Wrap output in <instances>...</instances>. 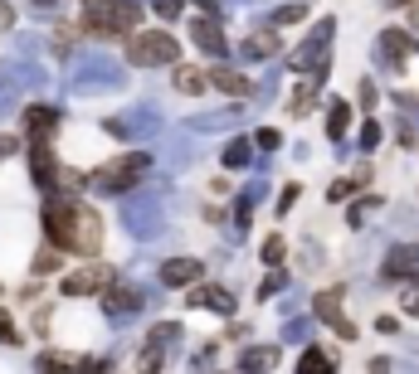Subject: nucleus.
I'll return each instance as SVG.
<instances>
[{
    "mask_svg": "<svg viewBox=\"0 0 419 374\" xmlns=\"http://www.w3.org/2000/svg\"><path fill=\"white\" fill-rule=\"evenodd\" d=\"M44 229H49V243L64 253H98L103 243V219L78 199H49Z\"/></svg>",
    "mask_w": 419,
    "mask_h": 374,
    "instance_id": "1",
    "label": "nucleus"
},
{
    "mask_svg": "<svg viewBox=\"0 0 419 374\" xmlns=\"http://www.w3.org/2000/svg\"><path fill=\"white\" fill-rule=\"evenodd\" d=\"M142 10L132 0H83V29L88 34H132Z\"/></svg>",
    "mask_w": 419,
    "mask_h": 374,
    "instance_id": "2",
    "label": "nucleus"
},
{
    "mask_svg": "<svg viewBox=\"0 0 419 374\" xmlns=\"http://www.w3.org/2000/svg\"><path fill=\"white\" fill-rule=\"evenodd\" d=\"M181 54V44L171 39V34H161V29H151V34H127V59L137 64V69H146V64H171Z\"/></svg>",
    "mask_w": 419,
    "mask_h": 374,
    "instance_id": "3",
    "label": "nucleus"
},
{
    "mask_svg": "<svg viewBox=\"0 0 419 374\" xmlns=\"http://www.w3.org/2000/svg\"><path fill=\"white\" fill-rule=\"evenodd\" d=\"M146 166H151V161H146L142 151H127V156H117L112 166H103L93 180H98L103 189H132L142 175H146Z\"/></svg>",
    "mask_w": 419,
    "mask_h": 374,
    "instance_id": "4",
    "label": "nucleus"
},
{
    "mask_svg": "<svg viewBox=\"0 0 419 374\" xmlns=\"http://www.w3.org/2000/svg\"><path fill=\"white\" fill-rule=\"evenodd\" d=\"M107 282H112V273H107V268H88V273L64 278V292H69V296H83V292H98V287H107Z\"/></svg>",
    "mask_w": 419,
    "mask_h": 374,
    "instance_id": "5",
    "label": "nucleus"
},
{
    "mask_svg": "<svg viewBox=\"0 0 419 374\" xmlns=\"http://www.w3.org/2000/svg\"><path fill=\"white\" fill-rule=\"evenodd\" d=\"M161 278L171 282V287H191V282H200V263H195V258H171V263L161 268Z\"/></svg>",
    "mask_w": 419,
    "mask_h": 374,
    "instance_id": "6",
    "label": "nucleus"
},
{
    "mask_svg": "<svg viewBox=\"0 0 419 374\" xmlns=\"http://www.w3.org/2000/svg\"><path fill=\"white\" fill-rule=\"evenodd\" d=\"M214 88H224V93H234V97H244L249 93V78H239V73H229V69H214V78H210Z\"/></svg>",
    "mask_w": 419,
    "mask_h": 374,
    "instance_id": "7",
    "label": "nucleus"
},
{
    "mask_svg": "<svg viewBox=\"0 0 419 374\" xmlns=\"http://www.w3.org/2000/svg\"><path fill=\"white\" fill-rule=\"evenodd\" d=\"M191 301H195V306H210V311H229V306H234V301H229V296H224L219 287H200V292H195Z\"/></svg>",
    "mask_w": 419,
    "mask_h": 374,
    "instance_id": "8",
    "label": "nucleus"
},
{
    "mask_svg": "<svg viewBox=\"0 0 419 374\" xmlns=\"http://www.w3.org/2000/svg\"><path fill=\"white\" fill-rule=\"evenodd\" d=\"M25 122H29V131H34V136H49V131H54V112H49V107H29V112H25Z\"/></svg>",
    "mask_w": 419,
    "mask_h": 374,
    "instance_id": "9",
    "label": "nucleus"
},
{
    "mask_svg": "<svg viewBox=\"0 0 419 374\" xmlns=\"http://www.w3.org/2000/svg\"><path fill=\"white\" fill-rule=\"evenodd\" d=\"M205 83L210 78H200V69H181V73H176V88H181V93H205Z\"/></svg>",
    "mask_w": 419,
    "mask_h": 374,
    "instance_id": "10",
    "label": "nucleus"
},
{
    "mask_svg": "<svg viewBox=\"0 0 419 374\" xmlns=\"http://www.w3.org/2000/svg\"><path fill=\"white\" fill-rule=\"evenodd\" d=\"M195 39H200V44H205V49H214V54H219V49H224V39H219V29H214V24H205V20H200V24H195Z\"/></svg>",
    "mask_w": 419,
    "mask_h": 374,
    "instance_id": "11",
    "label": "nucleus"
},
{
    "mask_svg": "<svg viewBox=\"0 0 419 374\" xmlns=\"http://www.w3.org/2000/svg\"><path fill=\"white\" fill-rule=\"evenodd\" d=\"M346 122H351V107H346V102H336V107H331V122H327V131H331V136H341V131H346Z\"/></svg>",
    "mask_w": 419,
    "mask_h": 374,
    "instance_id": "12",
    "label": "nucleus"
},
{
    "mask_svg": "<svg viewBox=\"0 0 419 374\" xmlns=\"http://www.w3.org/2000/svg\"><path fill=\"white\" fill-rule=\"evenodd\" d=\"M244 49H249V54H278V39H273V34H268V39H249Z\"/></svg>",
    "mask_w": 419,
    "mask_h": 374,
    "instance_id": "13",
    "label": "nucleus"
},
{
    "mask_svg": "<svg viewBox=\"0 0 419 374\" xmlns=\"http://www.w3.org/2000/svg\"><path fill=\"white\" fill-rule=\"evenodd\" d=\"M224 161H229V166H244V161H249V141H234V146L224 151Z\"/></svg>",
    "mask_w": 419,
    "mask_h": 374,
    "instance_id": "14",
    "label": "nucleus"
},
{
    "mask_svg": "<svg viewBox=\"0 0 419 374\" xmlns=\"http://www.w3.org/2000/svg\"><path fill=\"white\" fill-rule=\"evenodd\" d=\"M107 306H117V311H132V306H137V292H112V296H107Z\"/></svg>",
    "mask_w": 419,
    "mask_h": 374,
    "instance_id": "15",
    "label": "nucleus"
},
{
    "mask_svg": "<svg viewBox=\"0 0 419 374\" xmlns=\"http://www.w3.org/2000/svg\"><path fill=\"white\" fill-rule=\"evenodd\" d=\"M303 370H331V360H327L322 350H308V355H303Z\"/></svg>",
    "mask_w": 419,
    "mask_h": 374,
    "instance_id": "16",
    "label": "nucleus"
},
{
    "mask_svg": "<svg viewBox=\"0 0 419 374\" xmlns=\"http://www.w3.org/2000/svg\"><path fill=\"white\" fill-rule=\"evenodd\" d=\"M54 268H59V253H39L34 258V273H54Z\"/></svg>",
    "mask_w": 419,
    "mask_h": 374,
    "instance_id": "17",
    "label": "nucleus"
},
{
    "mask_svg": "<svg viewBox=\"0 0 419 374\" xmlns=\"http://www.w3.org/2000/svg\"><path fill=\"white\" fill-rule=\"evenodd\" d=\"M327 194H331V199H351V194H356V185H351V180H336Z\"/></svg>",
    "mask_w": 419,
    "mask_h": 374,
    "instance_id": "18",
    "label": "nucleus"
},
{
    "mask_svg": "<svg viewBox=\"0 0 419 374\" xmlns=\"http://www.w3.org/2000/svg\"><path fill=\"white\" fill-rule=\"evenodd\" d=\"M263 258H268V263H278V258H283V243H278V238H268V243H263Z\"/></svg>",
    "mask_w": 419,
    "mask_h": 374,
    "instance_id": "19",
    "label": "nucleus"
},
{
    "mask_svg": "<svg viewBox=\"0 0 419 374\" xmlns=\"http://www.w3.org/2000/svg\"><path fill=\"white\" fill-rule=\"evenodd\" d=\"M0 340H10V345H15V326L5 321V311H0Z\"/></svg>",
    "mask_w": 419,
    "mask_h": 374,
    "instance_id": "20",
    "label": "nucleus"
},
{
    "mask_svg": "<svg viewBox=\"0 0 419 374\" xmlns=\"http://www.w3.org/2000/svg\"><path fill=\"white\" fill-rule=\"evenodd\" d=\"M10 24H15V10H10V5H0V29H10Z\"/></svg>",
    "mask_w": 419,
    "mask_h": 374,
    "instance_id": "21",
    "label": "nucleus"
},
{
    "mask_svg": "<svg viewBox=\"0 0 419 374\" xmlns=\"http://www.w3.org/2000/svg\"><path fill=\"white\" fill-rule=\"evenodd\" d=\"M10 151H15V141H10V136H0V156H10Z\"/></svg>",
    "mask_w": 419,
    "mask_h": 374,
    "instance_id": "22",
    "label": "nucleus"
}]
</instances>
